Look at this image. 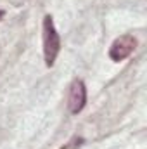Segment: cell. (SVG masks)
Here are the masks:
<instances>
[{"label": "cell", "instance_id": "cell-1", "mask_svg": "<svg viewBox=\"0 0 147 149\" xmlns=\"http://www.w3.org/2000/svg\"><path fill=\"white\" fill-rule=\"evenodd\" d=\"M61 52V37L55 30L52 16L43 17V57H45V66L52 68L55 64V59Z\"/></svg>", "mask_w": 147, "mask_h": 149}, {"label": "cell", "instance_id": "cell-2", "mask_svg": "<svg viewBox=\"0 0 147 149\" xmlns=\"http://www.w3.org/2000/svg\"><path fill=\"white\" fill-rule=\"evenodd\" d=\"M137 49V38L130 33H125L121 37H118L109 47V57L114 63H121L126 57H130L133 54V50Z\"/></svg>", "mask_w": 147, "mask_h": 149}, {"label": "cell", "instance_id": "cell-3", "mask_svg": "<svg viewBox=\"0 0 147 149\" xmlns=\"http://www.w3.org/2000/svg\"><path fill=\"white\" fill-rule=\"evenodd\" d=\"M87 104V87L83 83V80L76 78L73 80L71 87H69V94H68V108L71 114H78L83 111Z\"/></svg>", "mask_w": 147, "mask_h": 149}, {"label": "cell", "instance_id": "cell-4", "mask_svg": "<svg viewBox=\"0 0 147 149\" xmlns=\"http://www.w3.org/2000/svg\"><path fill=\"white\" fill-rule=\"evenodd\" d=\"M3 14H5V12H3V10H0V19L3 17Z\"/></svg>", "mask_w": 147, "mask_h": 149}]
</instances>
